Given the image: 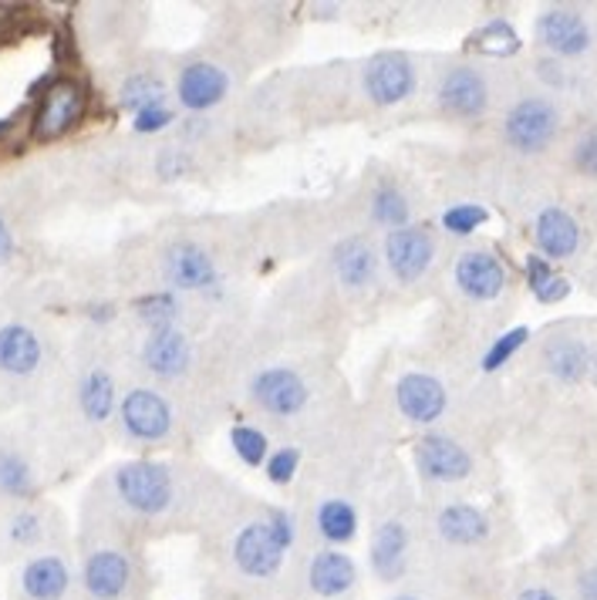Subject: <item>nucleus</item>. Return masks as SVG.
Returning a JSON list of instances; mask_svg holds the SVG:
<instances>
[{
    "instance_id": "f03ea898",
    "label": "nucleus",
    "mask_w": 597,
    "mask_h": 600,
    "mask_svg": "<svg viewBox=\"0 0 597 600\" xmlns=\"http://www.w3.org/2000/svg\"><path fill=\"white\" fill-rule=\"evenodd\" d=\"M115 499L142 519H159L176 506V475L163 462H126L112 472Z\"/></svg>"
},
{
    "instance_id": "4468645a",
    "label": "nucleus",
    "mask_w": 597,
    "mask_h": 600,
    "mask_svg": "<svg viewBox=\"0 0 597 600\" xmlns=\"http://www.w3.org/2000/svg\"><path fill=\"white\" fill-rule=\"evenodd\" d=\"M415 466L425 479H432V483H459V479L469 475L472 459L459 443H453V438L425 435L415 446Z\"/></svg>"
},
{
    "instance_id": "72a5a7b5",
    "label": "nucleus",
    "mask_w": 597,
    "mask_h": 600,
    "mask_svg": "<svg viewBox=\"0 0 597 600\" xmlns=\"http://www.w3.org/2000/svg\"><path fill=\"white\" fill-rule=\"evenodd\" d=\"M527 334H530L527 328H513V331H506V334H503V338H500V341H496V344L487 351V357H483V368H487V372H496L500 365H506L510 357H513L516 351H520V348L527 344Z\"/></svg>"
},
{
    "instance_id": "20e7f679",
    "label": "nucleus",
    "mask_w": 597,
    "mask_h": 600,
    "mask_svg": "<svg viewBox=\"0 0 597 600\" xmlns=\"http://www.w3.org/2000/svg\"><path fill=\"white\" fill-rule=\"evenodd\" d=\"M118 422H122L126 435L136 438V443L155 446L173 435L176 415L173 405L155 388H129L122 402H118Z\"/></svg>"
},
{
    "instance_id": "1a4fd4ad",
    "label": "nucleus",
    "mask_w": 597,
    "mask_h": 600,
    "mask_svg": "<svg viewBox=\"0 0 597 600\" xmlns=\"http://www.w3.org/2000/svg\"><path fill=\"white\" fill-rule=\"evenodd\" d=\"M142 365L149 375L173 381L183 378L192 365V344L183 328H152L142 341Z\"/></svg>"
},
{
    "instance_id": "0eeeda50",
    "label": "nucleus",
    "mask_w": 597,
    "mask_h": 600,
    "mask_svg": "<svg viewBox=\"0 0 597 600\" xmlns=\"http://www.w3.org/2000/svg\"><path fill=\"white\" fill-rule=\"evenodd\" d=\"M132 577H136L132 560L118 546H102V550L89 553L85 570H82V584L92 600H122L132 587Z\"/></svg>"
},
{
    "instance_id": "7ed1b4c3",
    "label": "nucleus",
    "mask_w": 597,
    "mask_h": 600,
    "mask_svg": "<svg viewBox=\"0 0 597 600\" xmlns=\"http://www.w3.org/2000/svg\"><path fill=\"white\" fill-rule=\"evenodd\" d=\"M250 402L270 419H297L311 402V385L288 365H270L250 378Z\"/></svg>"
},
{
    "instance_id": "c85d7f7f",
    "label": "nucleus",
    "mask_w": 597,
    "mask_h": 600,
    "mask_svg": "<svg viewBox=\"0 0 597 600\" xmlns=\"http://www.w3.org/2000/svg\"><path fill=\"white\" fill-rule=\"evenodd\" d=\"M163 82L152 74H132L129 82L122 85V95H118V102H122V108L129 111H142V108H152V105H163Z\"/></svg>"
},
{
    "instance_id": "c03bdc74",
    "label": "nucleus",
    "mask_w": 597,
    "mask_h": 600,
    "mask_svg": "<svg viewBox=\"0 0 597 600\" xmlns=\"http://www.w3.org/2000/svg\"><path fill=\"white\" fill-rule=\"evenodd\" d=\"M14 122H17V118H0V136L11 132V129H14Z\"/></svg>"
},
{
    "instance_id": "393cba45",
    "label": "nucleus",
    "mask_w": 597,
    "mask_h": 600,
    "mask_svg": "<svg viewBox=\"0 0 597 600\" xmlns=\"http://www.w3.org/2000/svg\"><path fill=\"white\" fill-rule=\"evenodd\" d=\"M314 527H317V533H321V540L328 546L351 543L354 533H358V509L344 496H328L314 513Z\"/></svg>"
},
{
    "instance_id": "cd10ccee",
    "label": "nucleus",
    "mask_w": 597,
    "mask_h": 600,
    "mask_svg": "<svg viewBox=\"0 0 597 600\" xmlns=\"http://www.w3.org/2000/svg\"><path fill=\"white\" fill-rule=\"evenodd\" d=\"M34 469L24 456L17 452H0V493L11 499H27L34 496Z\"/></svg>"
},
{
    "instance_id": "ddd939ff",
    "label": "nucleus",
    "mask_w": 597,
    "mask_h": 600,
    "mask_svg": "<svg viewBox=\"0 0 597 600\" xmlns=\"http://www.w3.org/2000/svg\"><path fill=\"white\" fill-rule=\"evenodd\" d=\"M395 405L409 422L429 425L446 412V388L440 378L412 372L406 378H398L395 385Z\"/></svg>"
},
{
    "instance_id": "58836bf2",
    "label": "nucleus",
    "mask_w": 597,
    "mask_h": 600,
    "mask_svg": "<svg viewBox=\"0 0 597 600\" xmlns=\"http://www.w3.org/2000/svg\"><path fill=\"white\" fill-rule=\"evenodd\" d=\"M574 163H577L581 173L597 176V132H590V136L581 139V145H577V152H574Z\"/></svg>"
},
{
    "instance_id": "9d476101",
    "label": "nucleus",
    "mask_w": 597,
    "mask_h": 600,
    "mask_svg": "<svg viewBox=\"0 0 597 600\" xmlns=\"http://www.w3.org/2000/svg\"><path fill=\"white\" fill-rule=\"evenodd\" d=\"M163 273L173 291H213L220 284L213 257L196 244H173L163 254Z\"/></svg>"
},
{
    "instance_id": "c756f323",
    "label": "nucleus",
    "mask_w": 597,
    "mask_h": 600,
    "mask_svg": "<svg viewBox=\"0 0 597 600\" xmlns=\"http://www.w3.org/2000/svg\"><path fill=\"white\" fill-rule=\"evenodd\" d=\"M372 220L382 223V226H395L402 230L409 223V199L398 192L395 186H382L375 196H372Z\"/></svg>"
},
{
    "instance_id": "dca6fc26",
    "label": "nucleus",
    "mask_w": 597,
    "mask_h": 600,
    "mask_svg": "<svg viewBox=\"0 0 597 600\" xmlns=\"http://www.w3.org/2000/svg\"><path fill=\"white\" fill-rule=\"evenodd\" d=\"M230 92V78L220 64L213 61H192L179 71L176 95L189 111H207L220 105Z\"/></svg>"
},
{
    "instance_id": "bb28decb",
    "label": "nucleus",
    "mask_w": 597,
    "mask_h": 600,
    "mask_svg": "<svg viewBox=\"0 0 597 600\" xmlns=\"http://www.w3.org/2000/svg\"><path fill=\"white\" fill-rule=\"evenodd\" d=\"M547 365L561 381H581L590 368V354L574 338H557L547 344Z\"/></svg>"
},
{
    "instance_id": "37998d69",
    "label": "nucleus",
    "mask_w": 597,
    "mask_h": 600,
    "mask_svg": "<svg viewBox=\"0 0 597 600\" xmlns=\"http://www.w3.org/2000/svg\"><path fill=\"white\" fill-rule=\"evenodd\" d=\"M14 250V236H11V226L4 223V216H0V260H8Z\"/></svg>"
},
{
    "instance_id": "2f4dec72",
    "label": "nucleus",
    "mask_w": 597,
    "mask_h": 600,
    "mask_svg": "<svg viewBox=\"0 0 597 600\" xmlns=\"http://www.w3.org/2000/svg\"><path fill=\"white\" fill-rule=\"evenodd\" d=\"M472 48H480L483 55H496V58H506L513 51H520V37H516V31L503 21L483 27L480 34L472 37Z\"/></svg>"
},
{
    "instance_id": "e433bc0d",
    "label": "nucleus",
    "mask_w": 597,
    "mask_h": 600,
    "mask_svg": "<svg viewBox=\"0 0 597 600\" xmlns=\"http://www.w3.org/2000/svg\"><path fill=\"white\" fill-rule=\"evenodd\" d=\"M487 223V210L483 207H472V203H463V207H453L446 216H443V226L449 233H472L476 226Z\"/></svg>"
},
{
    "instance_id": "423d86ee",
    "label": "nucleus",
    "mask_w": 597,
    "mask_h": 600,
    "mask_svg": "<svg viewBox=\"0 0 597 600\" xmlns=\"http://www.w3.org/2000/svg\"><path fill=\"white\" fill-rule=\"evenodd\" d=\"M304 587L314 600H344L358 587V567L354 560L335 546L314 550L304 567Z\"/></svg>"
},
{
    "instance_id": "b1692460",
    "label": "nucleus",
    "mask_w": 597,
    "mask_h": 600,
    "mask_svg": "<svg viewBox=\"0 0 597 600\" xmlns=\"http://www.w3.org/2000/svg\"><path fill=\"white\" fill-rule=\"evenodd\" d=\"M118 405V391H115V378L105 368H92L82 385H78V409L89 422H108L115 415Z\"/></svg>"
},
{
    "instance_id": "4c0bfd02",
    "label": "nucleus",
    "mask_w": 597,
    "mask_h": 600,
    "mask_svg": "<svg viewBox=\"0 0 597 600\" xmlns=\"http://www.w3.org/2000/svg\"><path fill=\"white\" fill-rule=\"evenodd\" d=\"M166 126H173V111L166 105H152V108L136 111V132H159Z\"/></svg>"
},
{
    "instance_id": "9b49d317",
    "label": "nucleus",
    "mask_w": 597,
    "mask_h": 600,
    "mask_svg": "<svg viewBox=\"0 0 597 600\" xmlns=\"http://www.w3.org/2000/svg\"><path fill=\"white\" fill-rule=\"evenodd\" d=\"M365 92L375 105H398L415 92V68L406 55H378L365 68Z\"/></svg>"
},
{
    "instance_id": "f257e3e1",
    "label": "nucleus",
    "mask_w": 597,
    "mask_h": 600,
    "mask_svg": "<svg viewBox=\"0 0 597 600\" xmlns=\"http://www.w3.org/2000/svg\"><path fill=\"white\" fill-rule=\"evenodd\" d=\"M294 546V519L284 509H270L247 523L230 540V564L250 584H270L284 570L288 550Z\"/></svg>"
},
{
    "instance_id": "a18cd8bd",
    "label": "nucleus",
    "mask_w": 597,
    "mask_h": 600,
    "mask_svg": "<svg viewBox=\"0 0 597 600\" xmlns=\"http://www.w3.org/2000/svg\"><path fill=\"white\" fill-rule=\"evenodd\" d=\"M395 600H422V597H415V593H402V597H395Z\"/></svg>"
},
{
    "instance_id": "f704fd0d",
    "label": "nucleus",
    "mask_w": 597,
    "mask_h": 600,
    "mask_svg": "<svg viewBox=\"0 0 597 600\" xmlns=\"http://www.w3.org/2000/svg\"><path fill=\"white\" fill-rule=\"evenodd\" d=\"M297 469H301V452L297 449H281V452H273L267 459V475H270L273 486H288L291 479L297 475Z\"/></svg>"
},
{
    "instance_id": "6e6552de",
    "label": "nucleus",
    "mask_w": 597,
    "mask_h": 600,
    "mask_svg": "<svg viewBox=\"0 0 597 600\" xmlns=\"http://www.w3.org/2000/svg\"><path fill=\"white\" fill-rule=\"evenodd\" d=\"M409 553H412V533L406 527V519L398 516H385L372 530V543H368V560L372 570L382 580H402L409 570Z\"/></svg>"
},
{
    "instance_id": "39448f33",
    "label": "nucleus",
    "mask_w": 597,
    "mask_h": 600,
    "mask_svg": "<svg viewBox=\"0 0 597 600\" xmlns=\"http://www.w3.org/2000/svg\"><path fill=\"white\" fill-rule=\"evenodd\" d=\"M557 126H561V118H557V108L547 98H524L520 105L510 108L503 132L513 149L540 152L553 142Z\"/></svg>"
},
{
    "instance_id": "c9c22d12",
    "label": "nucleus",
    "mask_w": 597,
    "mask_h": 600,
    "mask_svg": "<svg viewBox=\"0 0 597 600\" xmlns=\"http://www.w3.org/2000/svg\"><path fill=\"white\" fill-rule=\"evenodd\" d=\"M8 537L14 546H34L42 540V516L37 513H17L8 523Z\"/></svg>"
},
{
    "instance_id": "473e14b6",
    "label": "nucleus",
    "mask_w": 597,
    "mask_h": 600,
    "mask_svg": "<svg viewBox=\"0 0 597 600\" xmlns=\"http://www.w3.org/2000/svg\"><path fill=\"white\" fill-rule=\"evenodd\" d=\"M139 317L152 328H173L179 317V301L173 294H149L139 301Z\"/></svg>"
},
{
    "instance_id": "7c9ffc66",
    "label": "nucleus",
    "mask_w": 597,
    "mask_h": 600,
    "mask_svg": "<svg viewBox=\"0 0 597 600\" xmlns=\"http://www.w3.org/2000/svg\"><path fill=\"white\" fill-rule=\"evenodd\" d=\"M230 446H233V452L241 456V462L244 466H260V462H267V449H270V443H267V435L260 432V428H254V425H236L233 432H230Z\"/></svg>"
},
{
    "instance_id": "6ab92c4d",
    "label": "nucleus",
    "mask_w": 597,
    "mask_h": 600,
    "mask_svg": "<svg viewBox=\"0 0 597 600\" xmlns=\"http://www.w3.org/2000/svg\"><path fill=\"white\" fill-rule=\"evenodd\" d=\"M440 102L446 111H453L459 118H476L487 111L490 89L476 68H453L440 85Z\"/></svg>"
},
{
    "instance_id": "2eb2a0df",
    "label": "nucleus",
    "mask_w": 597,
    "mask_h": 600,
    "mask_svg": "<svg viewBox=\"0 0 597 600\" xmlns=\"http://www.w3.org/2000/svg\"><path fill=\"white\" fill-rule=\"evenodd\" d=\"M82 108H85V95L74 82H55L48 92H45V102L34 115V132L37 139H58L65 136L68 129H74V122L82 118Z\"/></svg>"
},
{
    "instance_id": "a19ab883",
    "label": "nucleus",
    "mask_w": 597,
    "mask_h": 600,
    "mask_svg": "<svg viewBox=\"0 0 597 600\" xmlns=\"http://www.w3.org/2000/svg\"><path fill=\"white\" fill-rule=\"evenodd\" d=\"M577 590H581V600H597V567H590V570L581 574Z\"/></svg>"
},
{
    "instance_id": "412c9836",
    "label": "nucleus",
    "mask_w": 597,
    "mask_h": 600,
    "mask_svg": "<svg viewBox=\"0 0 597 600\" xmlns=\"http://www.w3.org/2000/svg\"><path fill=\"white\" fill-rule=\"evenodd\" d=\"M71 587V570L58 553L34 556L21 570V590L27 600H61Z\"/></svg>"
},
{
    "instance_id": "4be33fe9",
    "label": "nucleus",
    "mask_w": 597,
    "mask_h": 600,
    "mask_svg": "<svg viewBox=\"0 0 597 600\" xmlns=\"http://www.w3.org/2000/svg\"><path fill=\"white\" fill-rule=\"evenodd\" d=\"M435 527H440V537L453 546H476L483 543L487 533H490V519L476 509V506H466V503H453L440 513L435 519Z\"/></svg>"
},
{
    "instance_id": "a211bd4d",
    "label": "nucleus",
    "mask_w": 597,
    "mask_h": 600,
    "mask_svg": "<svg viewBox=\"0 0 597 600\" xmlns=\"http://www.w3.org/2000/svg\"><path fill=\"white\" fill-rule=\"evenodd\" d=\"M456 284L472 301H496L506 287V270L493 254L469 250L456 263Z\"/></svg>"
},
{
    "instance_id": "5701e85b",
    "label": "nucleus",
    "mask_w": 597,
    "mask_h": 600,
    "mask_svg": "<svg viewBox=\"0 0 597 600\" xmlns=\"http://www.w3.org/2000/svg\"><path fill=\"white\" fill-rule=\"evenodd\" d=\"M537 244L547 257H557V260L571 257L581 244V230H577L574 216L557 207L543 210L537 220Z\"/></svg>"
},
{
    "instance_id": "f8f14e48",
    "label": "nucleus",
    "mask_w": 597,
    "mask_h": 600,
    "mask_svg": "<svg viewBox=\"0 0 597 600\" xmlns=\"http://www.w3.org/2000/svg\"><path fill=\"white\" fill-rule=\"evenodd\" d=\"M432 254H435L432 236L419 226H402L385 236V263L406 284H412V280H419L429 270Z\"/></svg>"
},
{
    "instance_id": "79ce46f5",
    "label": "nucleus",
    "mask_w": 597,
    "mask_h": 600,
    "mask_svg": "<svg viewBox=\"0 0 597 600\" xmlns=\"http://www.w3.org/2000/svg\"><path fill=\"white\" fill-rule=\"evenodd\" d=\"M516 600H561L557 597L550 587H543V584H534V587H527V590H520L516 593Z\"/></svg>"
},
{
    "instance_id": "f3484780",
    "label": "nucleus",
    "mask_w": 597,
    "mask_h": 600,
    "mask_svg": "<svg viewBox=\"0 0 597 600\" xmlns=\"http://www.w3.org/2000/svg\"><path fill=\"white\" fill-rule=\"evenodd\" d=\"M537 37L553 55H561V58H577V55H584L590 48V27L571 8H553V11L540 14Z\"/></svg>"
},
{
    "instance_id": "a878e982",
    "label": "nucleus",
    "mask_w": 597,
    "mask_h": 600,
    "mask_svg": "<svg viewBox=\"0 0 597 600\" xmlns=\"http://www.w3.org/2000/svg\"><path fill=\"white\" fill-rule=\"evenodd\" d=\"M331 263H335V273L344 287H368L375 280V250L358 236L335 247Z\"/></svg>"
},
{
    "instance_id": "ea45409f",
    "label": "nucleus",
    "mask_w": 597,
    "mask_h": 600,
    "mask_svg": "<svg viewBox=\"0 0 597 600\" xmlns=\"http://www.w3.org/2000/svg\"><path fill=\"white\" fill-rule=\"evenodd\" d=\"M567 280L561 277V273H553L543 287H537L534 294H537V301H543V304H550V301H561V297H567Z\"/></svg>"
},
{
    "instance_id": "aec40b11",
    "label": "nucleus",
    "mask_w": 597,
    "mask_h": 600,
    "mask_svg": "<svg viewBox=\"0 0 597 600\" xmlns=\"http://www.w3.org/2000/svg\"><path fill=\"white\" fill-rule=\"evenodd\" d=\"M45 362V344L27 325H4L0 328V372L27 378L42 368Z\"/></svg>"
}]
</instances>
